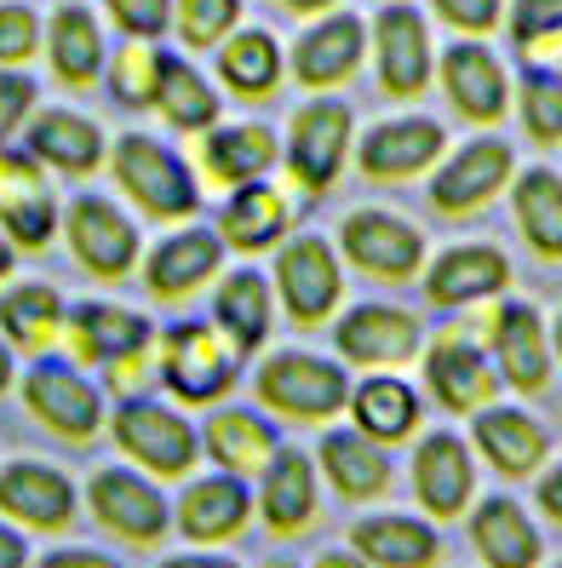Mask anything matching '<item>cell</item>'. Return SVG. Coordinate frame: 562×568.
<instances>
[{
    "label": "cell",
    "mask_w": 562,
    "mask_h": 568,
    "mask_svg": "<svg viewBox=\"0 0 562 568\" xmlns=\"http://www.w3.org/2000/svg\"><path fill=\"white\" fill-rule=\"evenodd\" d=\"M247 511H253V499L242 477H207V483H190L178 523L190 540H229V534H242Z\"/></svg>",
    "instance_id": "obj_30"
},
{
    "label": "cell",
    "mask_w": 562,
    "mask_h": 568,
    "mask_svg": "<svg viewBox=\"0 0 562 568\" xmlns=\"http://www.w3.org/2000/svg\"><path fill=\"white\" fill-rule=\"evenodd\" d=\"M70 345L81 362H121L150 351V322L139 311H115V305H81L70 316Z\"/></svg>",
    "instance_id": "obj_27"
},
{
    "label": "cell",
    "mask_w": 562,
    "mask_h": 568,
    "mask_svg": "<svg viewBox=\"0 0 562 568\" xmlns=\"http://www.w3.org/2000/svg\"><path fill=\"white\" fill-rule=\"evenodd\" d=\"M202 161H207V173L218 184H253V179H264L276 166V132L258 126V121H247V126H207Z\"/></svg>",
    "instance_id": "obj_29"
},
{
    "label": "cell",
    "mask_w": 562,
    "mask_h": 568,
    "mask_svg": "<svg viewBox=\"0 0 562 568\" xmlns=\"http://www.w3.org/2000/svg\"><path fill=\"white\" fill-rule=\"evenodd\" d=\"M350 540L368 568H431L442 551L437 528H425L413 517H368V523H356Z\"/></svg>",
    "instance_id": "obj_24"
},
{
    "label": "cell",
    "mask_w": 562,
    "mask_h": 568,
    "mask_svg": "<svg viewBox=\"0 0 562 568\" xmlns=\"http://www.w3.org/2000/svg\"><path fill=\"white\" fill-rule=\"evenodd\" d=\"M556 568H562V562H556Z\"/></svg>",
    "instance_id": "obj_60"
},
{
    "label": "cell",
    "mask_w": 562,
    "mask_h": 568,
    "mask_svg": "<svg viewBox=\"0 0 562 568\" xmlns=\"http://www.w3.org/2000/svg\"><path fill=\"white\" fill-rule=\"evenodd\" d=\"M110 18L121 23V36H139V41H155L173 29V0H104Z\"/></svg>",
    "instance_id": "obj_47"
},
{
    "label": "cell",
    "mask_w": 562,
    "mask_h": 568,
    "mask_svg": "<svg viewBox=\"0 0 562 568\" xmlns=\"http://www.w3.org/2000/svg\"><path fill=\"white\" fill-rule=\"evenodd\" d=\"M374 52H379V87L390 98H419L431 87V29L402 0L374 18Z\"/></svg>",
    "instance_id": "obj_8"
},
{
    "label": "cell",
    "mask_w": 562,
    "mask_h": 568,
    "mask_svg": "<svg viewBox=\"0 0 562 568\" xmlns=\"http://www.w3.org/2000/svg\"><path fill=\"white\" fill-rule=\"evenodd\" d=\"M437 155H442V126L425 115H402V121H385L361 139V173L368 179H413Z\"/></svg>",
    "instance_id": "obj_17"
},
{
    "label": "cell",
    "mask_w": 562,
    "mask_h": 568,
    "mask_svg": "<svg viewBox=\"0 0 562 568\" xmlns=\"http://www.w3.org/2000/svg\"><path fill=\"white\" fill-rule=\"evenodd\" d=\"M58 230V202L47 190V173L29 155L0 150V236L12 247H47Z\"/></svg>",
    "instance_id": "obj_10"
},
{
    "label": "cell",
    "mask_w": 562,
    "mask_h": 568,
    "mask_svg": "<svg viewBox=\"0 0 562 568\" xmlns=\"http://www.w3.org/2000/svg\"><path fill=\"white\" fill-rule=\"evenodd\" d=\"M115 443L150 465L155 477H184L195 459V430L161 403H121L115 408Z\"/></svg>",
    "instance_id": "obj_7"
},
{
    "label": "cell",
    "mask_w": 562,
    "mask_h": 568,
    "mask_svg": "<svg viewBox=\"0 0 562 568\" xmlns=\"http://www.w3.org/2000/svg\"><path fill=\"white\" fill-rule=\"evenodd\" d=\"M155 110L184 132H207L218 121V92L190 70L178 52H161V81H155Z\"/></svg>",
    "instance_id": "obj_40"
},
{
    "label": "cell",
    "mask_w": 562,
    "mask_h": 568,
    "mask_svg": "<svg viewBox=\"0 0 562 568\" xmlns=\"http://www.w3.org/2000/svg\"><path fill=\"white\" fill-rule=\"evenodd\" d=\"M437 18L453 23L459 36H488V29H500V12H505V0H431Z\"/></svg>",
    "instance_id": "obj_48"
},
{
    "label": "cell",
    "mask_w": 562,
    "mask_h": 568,
    "mask_svg": "<svg viewBox=\"0 0 562 568\" xmlns=\"http://www.w3.org/2000/svg\"><path fill=\"white\" fill-rule=\"evenodd\" d=\"M339 242H345V253L361 264V271L385 276V282H402V276H413L425 264L419 230L402 224V219H390V213H350Z\"/></svg>",
    "instance_id": "obj_14"
},
{
    "label": "cell",
    "mask_w": 562,
    "mask_h": 568,
    "mask_svg": "<svg viewBox=\"0 0 562 568\" xmlns=\"http://www.w3.org/2000/svg\"><path fill=\"white\" fill-rule=\"evenodd\" d=\"M540 511L562 523V465H556V471H551V477L540 483Z\"/></svg>",
    "instance_id": "obj_52"
},
{
    "label": "cell",
    "mask_w": 562,
    "mask_h": 568,
    "mask_svg": "<svg viewBox=\"0 0 562 568\" xmlns=\"http://www.w3.org/2000/svg\"><path fill=\"white\" fill-rule=\"evenodd\" d=\"M29 155L58 166V173H92L104 161V132L75 110H47L29 121Z\"/></svg>",
    "instance_id": "obj_25"
},
{
    "label": "cell",
    "mask_w": 562,
    "mask_h": 568,
    "mask_svg": "<svg viewBox=\"0 0 562 568\" xmlns=\"http://www.w3.org/2000/svg\"><path fill=\"white\" fill-rule=\"evenodd\" d=\"M7 385H12V351L0 345V390H7Z\"/></svg>",
    "instance_id": "obj_57"
},
{
    "label": "cell",
    "mask_w": 562,
    "mask_h": 568,
    "mask_svg": "<svg viewBox=\"0 0 562 568\" xmlns=\"http://www.w3.org/2000/svg\"><path fill=\"white\" fill-rule=\"evenodd\" d=\"M511 207H517V224H522L528 247L545 253V258H562V179L545 173V166L522 173Z\"/></svg>",
    "instance_id": "obj_41"
},
{
    "label": "cell",
    "mask_w": 562,
    "mask_h": 568,
    "mask_svg": "<svg viewBox=\"0 0 562 568\" xmlns=\"http://www.w3.org/2000/svg\"><path fill=\"white\" fill-rule=\"evenodd\" d=\"M316 568H368V562H361L356 551H321V557H316Z\"/></svg>",
    "instance_id": "obj_54"
},
{
    "label": "cell",
    "mask_w": 562,
    "mask_h": 568,
    "mask_svg": "<svg viewBox=\"0 0 562 568\" xmlns=\"http://www.w3.org/2000/svg\"><path fill=\"white\" fill-rule=\"evenodd\" d=\"M0 327L18 351H52L63 333V298L47 282H23L0 298Z\"/></svg>",
    "instance_id": "obj_38"
},
{
    "label": "cell",
    "mask_w": 562,
    "mask_h": 568,
    "mask_svg": "<svg viewBox=\"0 0 562 568\" xmlns=\"http://www.w3.org/2000/svg\"><path fill=\"white\" fill-rule=\"evenodd\" d=\"M522 121L540 144L562 139V75L556 70H528L522 75Z\"/></svg>",
    "instance_id": "obj_45"
},
{
    "label": "cell",
    "mask_w": 562,
    "mask_h": 568,
    "mask_svg": "<svg viewBox=\"0 0 562 568\" xmlns=\"http://www.w3.org/2000/svg\"><path fill=\"white\" fill-rule=\"evenodd\" d=\"M425 374H431V390L442 396V408H453V414H471L493 396V367L466 339H442L431 351V362H425Z\"/></svg>",
    "instance_id": "obj_32"
},
{
    "label": "cell",
    "mask_w": 562,
    "mask_h": 568,
    "mask_svg": "<svg viewBox=\"0 0 562 568\" xmlns=\"http://www.w3.org/2000/svg\"><path fill=\"white\" fill-rule=\"evenodd\" d=\"M29 104H35V87H29L23 75H0V139L29 115Z\"/></svg>",
    "instance_id": "obj_49"
},
{
    "label": "cell",
    "mask_w": 562,
    "mask_h": 568,
    "mask_svg": "<svg viewBox=\"0 0 562 568\" xmlns=\"http://www.w3.org/2000/svg\"><path fill=\"white\" fill-rule=\"evenodd\" d=\"M12 258H18V253H12V242L0 236V282H7V271H12Z\"/></svg>",
    "instance_id": "obj_56"
},
{
    "label": "cell",
    "mask_w": 562,
    "mask_h": 568,
    "mask_svg": "<svg viewBox=\"0 0 562 568\" xmlns=\"http://www.w3.org/2000/svg\"><path fill=\"white\" fill-rule=\"evenodd\" d=\"M321 465L334 488L345 499H368V494H385L390 483V465L379 454V443H368V430H327L321 437Z\"/></svg>",
    "instance_id": "obj_35"
},
{
    "label": "cell",
    "mask_w": 562,
    "mask_h": 568,
    "mask_svg": "<svg viewBox=\"0 0 562 568\" xmlns=\"http://www.w3.org/2000/svg\"><path fill=\"white\" fill-rule=\"evenodd\" d=\"M23 403L47 430H58L63 443H92L98 425H104V403L98 390L63 362H35L23 379Z\"/></svg>",
    "instance_id": "obj_4"
},
{
    "label": "cell",
    "mask_w": 562,
    "mask_h": 568,
    "mask_svg": "<svg viewBox=\"0 0 562 568\" xmlns=\"http://www.w3.org/2000/svg\"><path fill=\"white\" fill-rule=\"evenodd\" d=\"M511 41L528 70H562V0H517Z\"/></svg>",
    "instance_id": "obj_42"
},
{
    "label": "cell",
    "mask_w": 562,
    "mask_h": 568,
    "mask_svg": "<svg viewBox=\"0 0 562 568\" xmlns=\"http://www.w3.org/2000/svg\"><path fill=\"white\" fill-rule=\"evenodd\" d=\"M207 454L224 465L229 477H253V471H264V465H270L276 430L264 425L258 414L224 408V414H213V425H207Z\"/></svg>",
    "instance_id": "obj_37"
},
{
    "label": "cell",
    "mask_w": 562,
    "mask_h": 568,
    "mask_svg": "<svg viewBox=\"0 0 562 568\" xmlns=\"http://www.w3.org/2000/svg\"><path fill=\"white\" fill-rule=\"evenodd\" d=\"M493 351H500V374L517 390H540L551 379V345L534 305H505L493 322Z\"/></svg>",
    "instance_id": "obj_21"
},
{
    "label": "cell",
    "mask_w": 562,
    "mask_h": 568,
    "mask_svg": "<svg viewBox=\"0 0 562 568\" xmlns=\"http://www.w3.org/2000/svg\"><path fill=\"white\" fill-rule=\"evenodd\" d=\"M282 47L270 29H229V36L218 41V75L229 92L242 98H270L282 87Z\"/></svg>",
    "instance_id": "obj_26"
},
{
    "label": "cell",
    "mask_w": 562,
    "mask_h": 568,
    "mask_svg": "<svg viewBox=\"0 0 562 568\" xmlns=\"http://www.w3.org/2000/svg\"><path fill=\"white\" fill-rule=\"evenodd\" d=\"M161 568H236V562H224V557H167Z\"/></svg>",
    "instance_id": "obj_55"
},
{
    "label": "cell",
    "mask_w": 562,
    "mask_h": 568,
    "mask_svg": "<svg viewBox=\"0 0 562 568\" xmlns=\"http://www.w3.org/2000/svg\"><path fill=\"white\" fill-rule=\"evenodd\" d=\"M471 540L488 568H534L540 562V528L528 523L517 499H482L471 517Z\"/></svg>",
    "instance_id": "obj_23"
},
{
    "label": "cell",
    "mask_w": 562,
    "mask_h": 568,
    "mask_svg": "<svg viewBox=\"0 0 562 568\" xmlns=\"http://www.w3.org/2000/svg\"><path fill=\"white\" fill-rule=\"evenodd\" d=\"M361 52H368V23L356 12H321V23H310L299 36V47H293V75L316 92H327V87L356 75Z\"/></svg>",
    "instance_id": "obj_11"
},
{
    "label": "cell",
    "mask_w": 562,
    "mask_h": 568,
    "mask_svg": "<svg viewBox=\"0 0 562 568\" xmlns=\"http://www.w3.org/2000/svg\"><path fill=\"white\" fill-rule=\"evenodd\" d=\"M316 511V471L299 448H276L264 465V523L276 534H293Z\"/></svg>",
    "instance_id": "obj_31"
},
{
    "label": "cell",
    "mask_w": 562,
    "mask_h": 568,
    "mask_svg": "<svg viewBox=\"0 0 562 568\" xmlns=\"http://www.w3.org/2000/svg\"><path fill=\"white\" fill-rule=\"evenodd\" d=\"M442 87H448V98H453V110L471 115V121H500L505 104H511L505 63L493 58L477 36L459 41V47H448V58H442Z\"/></svg>",
    "instance_id": "obj_16"
},
{
    "label": "cell",
    "mask_w": 562,
    "mask_h": 568,
    "mask_svg": "<svg viewBox=\"0 0 562 568\" xmlns=\"http://www.w3.org/2000/svg\"><path fill=\"white\" fill-rule=\"evenodd\" d=\"M155 81H161V52H155V41L126 36V47L110 58V92L121 98V104L144 110V104H155Z\"/></svg>",
    "instance_id": "obj_43"
},
{
    "label": "cell",
    "mask_w": 562,
    "mask_h": 568,
    "mask_svg": "<svg viewBox=\"0 0 562 568\" xmlns=\"http://www.w3.org/2000/svg\"><path fill=\"white\" fill-rule=\"evenodd\" d=\"M477 448L500 465L505 477H528V471H540V459H545V430L517 408H482L477 414Z\"/></svg>",
    "instance_id": "obj_33"
},
{
    "label": "cell",
    "mask_w": 562,
    "mask_h": 568,
    "mask_svg": "<svg viewBox=\"0 0 562 568\" xmlns=\"http://www.w3.org/2000/svg\"><path fill=\"white\" fill-rule=\"evenodd\" d=\"M63 230H70V247L92 276L115 282L139 264V230H132V219L115 202H104V195H75L70 213H63Z\"/></svg>",
    "instance_id": "obj_5"
},
{
    "label": "cell",
    "mask_w": 562,
    "mask_h": 568,
    "mask_svg": "<svg viewBox=\"0 0 562 568\" xmlns=\"http://www.w3.org/2000/svg\"><path fill=\"white\" fill-rule=\"evenodd\" d=\"M287 219H293L287 195L253 179V184H236V195H229L218 230H224V242H236V247H270V242H282Z\"/></svg>",
    "instance_id": "obj_34"
},
{
    "label": "cell",
    "mask_w": 562,
    "mask_h": 568,
    "mask_svg": "<svg viewBox=\"0 0 562 568\" xmlns=\"http://www.w3.org/2000/svg\"><path fill=\"white\" fill-rule=\"evenodd\" d=\"M345 150H350V110L339 98H310V104L293 115L287 166L299 173L305 190H327L345 166Z\"/></svg>",
    "instance_id": "obj_6"
},
{
    "label": "cell",
    "mask_w": 562,
    "mask_h": 568,
    "mask_svg": "<svg viewBox=\"0 0 562 568\" xmlns=\"http://www.w3.org/2000/svg\"><path fill=\"white\" fill-rule=\"evenodd\" d=\"M242 362L247 356L229 345V333L218 322H178V327H167V345H161V379L184 403H213L242 374Z\"/></svg>",
    "instance_id": "obj_2"
},
{
    "label": "cell",
    "mask_w": 562,
    "mask_h": 568,
    "mask_svg": "<svg viewBox=\"0 0 562 568\" xmlns=\"http://www.w3.org/2000/svg\"><path fill=\"white\" fill-rule=\"evenodd\" d=\"M339 351L350 362H408L419 351V322L408 311H396V305H361L339 322Z\"/></svg>",
    "instance_id": "obj_20"
},
{
    "label": "cell",
    "mask_w": 562,
    "mask_h": 568,
    "mask_svg": "<svg viewBox=\"0 0 562 568\" xmlns=\"http://www.w3.org/2000/svg\"><path fill=\"white\" fill-rule=\"evenodd\" d=\"M270 7H282V12H293V18H321V12H334L339 0H270Z\"/></svg>",
    "instance_id": "obj_53"
},
{
    "label": "cell",
    "mask_w": 562,
    "mask_h": 568,
    "mask_svg": "<svg viewBox=\"0 0 562 568\" xmlns=\"http://www.w3.org/2000/svg\"><path fill=\"white\" fill-rule=\"evenodd\" d=\"M471 454L453 430H437L425 437V448L413 454V488H419V506L431 517H459L471 499Z\"/></svg>",
    "instance_id": "obj_18"
},
{
    "label": "cell",
    "mask_w": 562,
    "mask_h": 568,
    "mask_svg": "<svg viewBox=\"0 0 562 568\" xmlns=\"http://www.w3.org/2000/svg\"><path fill=\"white\" fill-rule=\"evenodd\" d=\"M35 568H115V562L98 557V551H52V557H41Z\"/></svg>",
    "instance_id": "obj_50"
},
{
    "label": "cell",
    "mask_w": 562,
    "mask_h": 568,
    "mask_svg": "<svg viewBox=\"0 0 562 568\" xmlns=\"http://www.w3.org/2000/svg\"><path fill=\"white\" fill-rule=\"evenodd\" d=\"M47 58L63 87H92L104 75V29L86 7H58L47 23Z\"/></svg>",
    "instance_id": "obj_22"
},
{
    "label": "cell",
    "mask_w": 562,
    "mask_h": 568,
    "mask_svg": "<svg viewBox=\"0 0 562 568\" xmlns=\"http://www.w3.org/2000/svg\"><path fill=\"white\" fill-rule=\"evenodd\" d=\"M0 511L23 528H63L75 517V488L41 459H12L0 465Z\"/></svg>",
    "instance_id": "obj_12"
},
{
    "label": "cell",
    "mask_w": 562,
    "mask_h": 568,
    "mask_svg": "<svg viewBox=\"0 0 562 568\" xmlns=\"http://www.w3.org/2000/svg\"><path fill=\"white\" fill-rule=\"evenodd\" d=\"M551 351H562V316H556V333H551Z\"/></svg>",
    "instance_id": "obj_58"
},
{
    "label": "cell",
    "mask_w": 562,
    "mask_h": 568,
    "mask_svg": "<svg viewBox=\"0 0 562 568\" xmlns=\"http://www.w3.org/2000/svg\"><path fill=\"white\" fill-rule=\"evenodd\" d=\"M511 282V264L500 247H448L431 271H425V293L437 305H477V298L500 293Z\"/></svg>",
    "instance_id": "obj_19"
},
{
    "label": "cell",
    "mask_w": 562,
    "mask_h": 568,
    "mask_svg": "<svg viewBox=\"0 0 562 568\" xmlns=\"http://www.w3.org/2000/svg\"><path fill=\"white\" fill-rule=\"evenodd\" d=\"M173 29L184 47L207 52L229 29H242V0H173Z\"/></svg>",
    "instance_id": "obj_44"
},
{
    "label": "cell",
    "mask_w": 562,
    "mask_h": 568,
    "mask_svg": "<svg viewBox=\"0 0 562 568\" xmlns=\"http://www.w3.org/2000/svg\"><path fill=\"white\" fill-rule=\"evenodd\" d=\"M264 568H287V562H264Z\"/></svg>",
    "instance_id": "obj_59"
},
{
    "label": "cell",
    "mask_w": 562,
    "mask_h": 568,
    "mask_svg": "<svg viewBox=\"0 0 562 568\" xmlns=\"http://www.w3.org/2000/svg\"><path fill=\"white\" fill-rule=\"evenodd\" d=\"M213 322L229 333V345H236L242 356L270 333V287H264L258 271H236L224 276L218 298H213Z\"/></svg>",
    "instance_id": "obj_39"
},
{
    "label": "cell",
    "mask_w": 562,
    "mask_h": 568,
    "mask_svg": "<svg viewBox=\"0 0 562 568\" xmlns=\"http://www.w3.org/2000/svg\"><path fill=\"white\" fill-rule=\"evenodd\" d=\"M350 414H356V430H368V437H379V443H396L419 425V396L402 379L374 374V379L350 385Z\"/></svg>",
    "instance_id": "obj_36"
},
{
    "label": "cell",
    "mask_w": 562,
    "mask_h": 568,
    "mask_svg": "<svg viewBox=\"0 0 562 568\" xmlns=\"http://www.w3.org/2000/svg\"><path fill=\"white\" fill-rule=\"evenodd\" d=\"M258 396L287 419H334L350 403V385L339 374V362H321L305 351H282L258 367Z\"/></svg>",
    "instance_id": "obj_3"
},
{
    "label": "cell",
    "mask_w": 562,
    "mask_h": 568,
    "mask_svg": "<svg viewBox=\"0 0 562 568\" xmlns=\"http://www.w3.org/2000/svg\"><path fill=\"white\" fill-rule=\"evenodd\" d=\"M41 47V18L18 7V0H0V70H18Z\"/></svg>",
    "instance_id": "obj_46"
},
{
    "label": "cell",
    "mask_w": 562,
    "mask_h": 568,
    "mask_svg": "<svg viewBox=\"0 0 562 568\" xmlns=\"http://www.w3.org/2000/svg\"><path fill=\"white\" fill-rule=\"evenodd\" d=\"M511 179V150L500 139H482V144H466L453 161L437 166L431 179V207L437 213H471L482 207L488 195H500Z\"/></svg>",
    "instance_id": "obj_15"
},
{
    "label": "cell",
    "mask_w": 562,
    "mask_h": 568,
    "mask_svg": "<svg viewBox=\"0 0 562 568\" xmlns=\"http://www.w3.org/2000/svg\"><path fill=\"white\" fill-rule=\"evenodd\" d=\"M218 236L213 230H178V236H167L155 253H150V271H144V282H150V293H161V298H178V293H190V287H202L213 271H218Z\"/></svg>",
    "instance_id": "obj_28"
},
{
    "label": "cell",
    "mask_w": 562,
    "mask_h": 568,
    "mask_svg": "<svg viewBox=\"0 0 562 568\" xmlns=\"http://www.w3.org/2000/svg\"><path fill=\"white\" fill-rule=\"evenodd\" d=\"M29 562V546H23V534L0 523V568H23Z\"/></svg>",
    "instance_id": "obj_51"
},
{
    "label": "cell",
    "mask_w": 562,
    "mask_h": 568,
    "mask_svg": "<svg viewBox=\"0 0 562 568\" xmlns=\"http://www.w3.org/2000/svg\"><path fill=\"white\" fill-rule=\"evenodd\" d=\"M276 282H282V298H287V316L293 322H321L334 316L339 293H345V276H339V258L321 236H299L276 253Z\"/></svg>",
    "instance_id": "obj_9"
},
{
    "label": "cell",
    "mask_w": 562,
    "mask_h": 568,
    "mask_svg": "<svg viewBox=\"0 0 562 568\" xmlns=\"http://www.w3.org/2000/svg\"><path fill=\"white\" fill-rule=\"evenodd\" d=\"M115 179L121 190L139 202L144 213L155 219H190L195 207H202V184H195V173L167 150L144 139V132H126V139L115 144Z\"/></svg>",
    "instance_id": "obj_1"
},
{
    "label": "cell",
    "mask_w": 562,
    "mask_h": 568,
    "mask_svg": "<svg viewBox=\"0 0 562 568\" xmlns=\"http://www.w3.org/2000/svg\"><path fill=\"white\" fill-rule=\"evenodd\" d=\"M86 499H92L98 523L115 528L121 540L150 546V540H161V534H167V499L155 494V483L132 477V471H98L92 488H86Z\"/></svg>",
    "instance_id": "obj_13"
}]
</instances>
